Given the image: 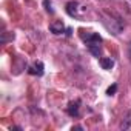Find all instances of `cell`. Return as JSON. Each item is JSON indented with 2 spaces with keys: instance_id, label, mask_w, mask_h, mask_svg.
<instances>
[{
  "instance_id": "4",
  "label": "cell",
  "mask_w": 131,
  "mask_h": 131,
  "mask_svg": "<svg viewBox=\"0 0 131 131\" xmlns=\"http://www.w3.org/2000/svg\"><path fill=\"white\" fill-rule=\"evenodd\" d=\"M49 31H51L52 34H62V32L65 31V25H63V22H62V20H56V22H52V23L49 25Z\"/></svg>"
},
{
  "instance_id": "11",
  "label": "cell",
  "mask_w": 131,
  "mask_h": 131,
  "mask_svg": "<svg viewBox=\"0 0 131 131\" xmlns=\"http://www.w3.org/2000/svg\"><path fill=\"white\" fill-rule=\"evenodd\" d=\"M126 54H128V59H129V62H131V42L126 45Z\"/></svg>"
},
{
  "instance_id": "8",
  "label": "cell",
  "mask_w": 131,
  "mask_h": 131,
  "mask_svg": "<svg viewBox=\"0 0 131 131\" xmlns=\"http://www.w3.org/2000/svg\"><path fill=\"white\" fill-rule=\"evenodd\" d=\"M122 128H123V129H131V111L128 113V116H126L125 122L122 123Z\"/></svg>"
},
{
  "instance_id": "10",
  "label": "cell",
  "mask_w": 131,
  "mask_h": 131,
  "mask_svg": "<svg viewBox=\"0 0 131 131\" xmlns=\"http://www.w3.org/2000/svg\"><path fill=\"white\" fill-rule=\"evenodd\" d=\"M43 5L46 6V11H48V13H51V14L54 13V9H52V6H51V3L48 2V0H45V2H43Z\"/></svg>"
},
{
  "instance_id": "6",
  "label": "cell",
  "mask_w": 131,
  "mask_h": 131,
  "mask_svg": "<svg viewBox=\"0 0 131 131\" xmlns=\"http://www.w3.org/2000/svg\"><path fill=\"white\" fill-rule=\"evenodd\" d=\"M79 105H80V100L71 102V103L68 105L67 111H68V114H70L71 117H77V116H79Z\"/></svg>"
},
{
  "instance_id": "3",
  "label": "cell",
  "mask_w": 131,
  "mask_h": 131,
  "mask_svg": "<svg viewBox=\"0 0 131 131\" xmlns=\"http://www.w3.org/2000/svg\"><path fill=\"white\" fill-rule=\"evenodd\" d=\"M102 42H91V43H86V46H88V51L94 56V57H100V54H102V45H100Z\"/></svg>"
},
{
  "instance_id": "9",
  "label": "cell",
  "mask_w": 131,
  "mask_h": 131,
  "mask_svg": "<svg viewBox=\"0 0 131 131\" xmlns=\"http://www.w3.org/2000/svg\"><path fill=\"white\" fill-rule=\"evenodd\" d=\"M117 93V83H113L108 90H106V94L108 96H113V94H116Z\"/></svg>"
},
{
  "instance_id": "2",
  "label": "cell",
  "mask_w": 131,
  "mask_h": 131,
  "mask_svg": "<svg viewBox=\"0 0 131 131\" xmlns=\"http://www.w3.org/2000/svg\"><path fill=\"white\" fill-rule=\"evenodd\" d=\"M65 9H67L68 16L76 17V19L82 17V16L86 13V6L80 5L79 2H74V0H73V2H68V3H67V6H65Z\"/></svg>"
},
{
  "instance_id": "5",
  "label": "cell",
  "mask_w": 131,
  "mask_h": 131,
  "mask_svg": "<svg viewBox=\"0 0 131 131\" xmlns=\"http://www.w3.org/2000/svg\"><path fill=\"white\" fill-rule=\"evenodd\" d=\"M28 73L29 74H32V76H43V63L42 62H37V63H34V67H31L29 70H28Z\"/></svg>"
},
{
  "instance_id": "7",
  "label": "cell",
  "mask_w": 131,
  "mask_h": 131,
  "mask_svg": "<svg viewBox=\"0 0 131 131\" xmlns=\"http://www.w3.org/2000/svg\"><path fill=\"white\" fill-rule=\"evenodd\" d=\"M99 63H100V67L103 70H111L114 67V60L111 57H100L99 59Z\"/></svg>"
},
{
  "instance_id": "1",
  "label": "cell",
  "mask_w": 131,
  "mask_h": 131,
  "mask_svg": "<svg viewBox=\"0 0 131 131\" xmlns=\"http://www.w3.org/2000/svg\"><path fill=\"white\" fill-rule=\"evenodd\" d=\"M100 17H102L103 26H105L111 34L119 36V34L123 31V23H122V20H119V19H116V17H113L111 14H106V13H102Z\"/></svg>"
}]
</instances>
